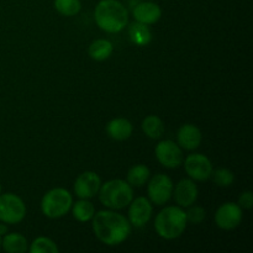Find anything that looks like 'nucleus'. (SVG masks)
<instances>
[{
  "label": "nucleus",
  "mask_w": 253,
  "mask_h": 253,
  "mask_svg": "<svg viewBox=\"0 0 253 253\" xmlns=\"http://www.w3.org/2000/svg\"><path fill=\"white\" fill-rule=\"evenodd\" d=\"M187 215L180 207H167L161 210L155 219V230L165 240L182 236L187 229Z\"/></svg>",
  "instance_id": "7ed1b4c3"
},
{
  "label": "nucleus",
  "mask_w": 253,
  "mask_h": 253,
  "mask_svg": "<svg viewBox=\"0 0 253 253\" xmlns=\"http://www.w3.org/2000/svg\"><path fill=\"white\" fill-rule=\"evenodd\" d=\"M0 194H1V185H0Z\"/></svg>",
  "instance_id": "c756f323"
},
{
  "label": "nucleus",
  "mask_w": 253,
  "mask_h": 253,
  "mask_svg": "<svg viewBox=\"0 0 253 253\" xmlns=\"http://www.w3.org/2000/svg\"><path fill=\"white\" fill-rule=\"evenodd\" d=\"M156 157H157L158 162L166 168H178L184 161V156H183V150L179 147L178 143L174 141L165 140L161 141L157 146H156Z\"/></svg>",
  "instance_id": "1a4fd4ad"
},
{
  "label": "nucleus",
  "mask_w": 253,
  "mask_h": 253,
  "mask_svg": "<svg viewBox=\"0 0 253 253\" xmlns=\"http://www.w3.org/2000/svg\"><path fill=\"white\" fill-rule=\"evenodd\" d=\"M94 20L103 31L118 34L127 25L128 12L119 0H100L94 10Z\"/></svg>",
  "instance_id": "f03ea898"
},
{
  "label": "nucleus",
  "mask_w": 253,
  "mask_h": 253,
  "mask_svg": "<svg viewBox=\"0 0 253 253\" xmlns=\"http://www.w3.org/2000/svg\"><path fill=\"white\" fill-rule=\"evenodd\" d=\"M7 232V227H6V224H0V236H2V235H5Z\"/></svg>",
  "instance_id": "cd10ccee"
},
{
  "label": "nucleus",
  "mask_w": 253,
  "mask_h": 253,
  "mask_svg": "<svg viewBox=\"0 0 253 253\" xmlns=\"http://www.w3.org/2000/svg\"><path fill=\"white\" fill-rule=\"evenodd\" d=\"M211 177L214 179L215 184L224 188L230 187L235 180L234 173L230 169H227V168H219L216 170H212Z\"/></svg>",
  "instance_id": "393cba45"
},
{
  "label": "nucleus",
  "mask_w": 253,
  "mask_h": 253,
  "mask_svg": "<svg viewBox=\"0 0 253 253\" xmlns=\"http://www.w3.org/2000/svg\"><path fill=\"white\" fill-rule=\"evenodd\" d=\"M173 188L172 179L168 175L158 173L148 183L147 194L150 202L156 205H165L172 198Z\"/></svg>",
  "instance_id": "0eeeda50"
},
{
  "label": "nucleus",
  "mask_w": 253,
  "mask_h": 253,
  "mask_svg": "<svg viewBox=\"0 0 253 253\" xmlns=\"http://www.w3.org/2000/svg\"><path fill=\"white\" fill-rule=\"evenodd\" d=\"M26 216V205L20 197L12 193L0 194V221L15 225Z\"/></svg>",
  "instance_id": "423d86ee"
},
{
  "label": "nucleus",
  "mask_w": 253,
  "mask_h": 253,
  "mask_svg": "<svg viewBox=\"0 0 253 253\" xmlns=\"http://www.w3.org/2000/svg\"><path fill=\"white\" fill-rule=\"evenodd\" d=\"M73 205V197L64 188H53L43 195L41 200V210L44 216L58 219L64 216Z\"/></svg>",
  "instance_id": "39448f33"
},
{
  "label": "nucleus",
  "mask_w": 253,
  "mask_h": 253,
  "mask_svg": "<svg viewBox=\"0 0 253 253\" xmlns=\"http://www.w3.org/2000/svg\"><path fill=\"white\" fill-rule=\"evenodd\" d=\"M203 140L202 131L193 124H185L177 132V142L182 150L194 151L200 146Z\"/></svg>",
  "instance_id": "ddd939ff"
},
{
  "label": "nucleus",
  "mask_w": 253,
  "mask_h": 253,
  "mask_svg": "<svg viewBox=\"0 0 253 253\" xmlns=\"http://www.w3.org/2000/svg\"><path fill=\"white\" fill-rule=\"evenodd\" d=\"M30 253H58L59 249L53 240L48 237H37L29 247Z\"/></svg>",
  "instance_id": "5701e85b"
},
{
  "label": "nucleus",
  "mask_w": 253,
  "mask_h": 253,
  "mask_svg": "<svg viewBox=\"0 0 253 253\" xmlns=\"http://www.w3.org/2000/svg\"><path fill=\"white\" fill-rule=\"evenodd\" d=\"M135 21L142 22L146 25L156 24L162 16V9L158 4L152 1L138 2L132 10Z\"/></svg>",
  "instance_id": "2eb2a0df"
},
{
  "label": "nucleus",
  "mask_w": 253,
  "mask_h": 253,
  "mask_svg": "<svg viewBox=\"0 0 253 253\" xmlns=\"http://www.w3.org/2000/svg\"><path fill=\"white\" fill-rule=\"evenodd\" d=\"M239 205L242 208V209L250 210L253 205V195L252 192L247 190V192H244L239 198Z\"/></svg>",
  "instance_id": "bb28decb"
},
{
  "label": "nucleus",
  "mask_w": 253,
  "mask_h": 253,
  "mask_svg": "<svg viewBox=\"0 0 253 253\" xmlns=\"http://www.w3.org/2000/svg\"><path fill=\"white\" fill-rule=\"evenodd\" d=\"M184 168L190 179L204 182L211 178L212 165L211 161L202 153H193L184 160Z\"/></svg>",
  "instance_id": "6e6552de"
},
{
  "label": "nucleus",
  "mask_w": 253,
  "mask_h": 253,
  "mask_svg": "<svg viewBox=\"0 0 253 253\" xmlns=\"http://www.w3.org/2000/svg\"><path fill=\"white\" fill-rule=\"evenodd\" d=\"M141 127L145 135L152 140H158L165 133V124L162 119L156 115H148L147 118L143 119Z\"/></svg>",
  "instance_id": "aec40b11"
},
{
  "label": "nucleus",
  "mask_w": 253,
  "mask_h": 253,
  "mask_svg": "<svg viewBox=\"0 0 253 253\" xmlns=\"http://www.w3.org/2000/svg\"><path fill=\"white\" fill-rule=\"evenodd\" d=\"M72 212H73L74 219L78 220L79 222H88L93 219L95 214V207L93 203L89 202L88 199H81L72 205Z\"/></svg>",
  "instance_id": "412c9836"
},
{
  "label": "nucleus",
  "mask_w": 253,
  "mask_h": 253,
  "mask_svg": "<svg viewBox=\"0 0 253 253\" xmlns=\"http://www.w3.org/2000/svg\"><path fill=\"white\" fill-rule=\"evenodd\" d=\"M91 227L99 241L106 246H118L131 234L130 221L124 215L111 210H101L94 214Z\"/></svg>",
  "instance_id": "f257e3e1"
},
{
  "label": "nucleus",
  "mask_w": 253,
  "mask_h": 253,
  "mask_svg": "<svg viewBox=\"0 0 253 253\" xmlns=\"http://www.w3.org/2000/svg\"><path fill=\"white\" fill-rule=\"evenodd\" d=\"M128 208V221L131 226L143 227L152 217V203L145 197H138L132 199Z\"/></svg>",
  "instance_id": "9b49d317"
},
{
  "label": "nucleus",
  "mask_w": 253,
  "mask_h": 253,
  "mask_svg": "<svg viewBox=\"0 0 253 253\" xmlns=\"http://www.w3.org/2000/svg\"><path fill=\"white\" fill-rule=\"evenodd\" d=\"M98 194L101 204L113 210L124 209L133 199L132 187L123 179L108 180L101 184Z\"/></svg>",
  "instance_id": "20e7f679"
},
{
  "label": "nucleus",
  "mask_w": 253,
  "mask_h": 253,
  "mask_svg": "<svg viewBox=\"0 0 253 253\" xmlns=\"http://www.w3.org/2000/svg\"><path fill=\"white\" fill-rule=\"evenodd\" d=\"M0 247H1V236H0Z\"/></svg>",
  "instance_id": "c85d7f7f"
},
{
  "label": "nucleus",
  "mask_w": 253,
  "mask_h": 253,
  "mask_svg": "<svg viewBox=\"0 0 253 253\" xmlns=\"http://www.w3.org/2000/svg\"><path fill=\"white\" fill-rule=\"evenodd\" d=\"M1 247L7 253H24L29 250V242L24 235L12 232L1 237Z\"/></svg>",
  "instance_id": "f3484780"
},
{
  "label": "nucleus",
  "mask_w": 253,
  "mask_h": 253,
  "mask_svg": "<svg viewBox=\"0 0 253 253\" xmlns=\"http://www.w3.org/2000/svg\"><path fill=\"white\" fill-rule=\"evenodd\" d=\"M242 219H244V214H242V208L239 204L235 203H225L215 212V224L219 229L226 230H234L241 224Z\"/></svg>",
  "instance_id": "9d476101"
},
{
  "label": "nucleus",
  "mask_w": 253,
  "mask_h": 253,
  "mask_svg": "<svg viewBox=\"0 0 253 253\" xmlns=\"http://www.w3.org/2000/svg\"><path fill=\"white\" fill-rule=\"evenodd\" d=\"M130 40L137 46H147L152 41V31L148 25L135 21L128 26Z\"/></svg>",
  "instance_id": "a211bd4d"
},
{
  "label": "nucleus",
  "mask_w": 253,
  "mask_h": 253,
  "mask_svg": "<svg viewBox=\"0 0 253 253\" xmlns=\"http://www.w3.org/2000/svg\"><path fill=\"white\" fill-rule=\"evenodd\" d=\"M54 9L63 16H74L82 9L81 0H54Z\"/></svg>",
  "instance_id": "b1692460"
},
{
  "label": "nucleus",
  "mask_w": 253,
  "mask_h": 253,
  "mask_svg": "<svg viewBox=\"0 0 253 253\" xmlns=\"http://www.w3.org/2000/svg\"><path fill=\"white\" fill-rule=\"evenodd\" d=\"M185 215H187L188 222L193 225H199L204 221L205 216H207V211L204 210V208L199 207V205H195V207L190 205L189 210L185 212Z\"/></svg>",
  "instance_id": "a878e982"
},
{
  "label": "nucleus",
  "mask_w": 253,
  "mask_h": 253,
  "mask_svg": "<svg viewBox=\"0 0 253 253\" xmlns=\"http://www.w3.org/2000/svg\"><path fill=\"white\" fill-rule=\"evenodd\" d=\"M114 46L109 40L105 39H99L95 40L90 43L88 49V53L91 59L98 62H103L108 59L109 57L113 54Z\"/></svg>",
  "instance_id": "6ab92c4d"
},
{
  "label": "nucleus",
  "mask_w": 253,
  "mask_h": 253,
  "mask_svg": "<svg viewBox=\"0 0 253 253\" xmlns=\"http://www.w3.org/2000/svg\"><path fill=\"white\" fill-rule=\"evenodd\" d=\"M101 187V179L95 172H84L78 175L74 182V193L81 199H90L95 197Z\"/></svg>",
  "instance_id": "f8f14e48"
},
{
  "label": "nucleus",
  "mask_w": 253,
  "mask_h": 253,
  "mask_svg": "<svg viewBox=\"0 0 253 253\" xmlns=\"http://www.w3.org/2000/svg\"><path fill=\"white\" fill-rule=\"evenodd\" d=\"M151 172L148 169V167H146L145 165H137L133 166L130 168V170L127 172V178H126V182L131 185V187L140 188L147 183V180L150 179Z\"/></svg>",
  "instance_id": "4be33fe9"
},
{
  "label": "nucleus",
  "mask_w": 253,
  "mask_h": 253,
  "mask_svg": "<svg viewBox=\"0 0 253 253\" xmlns=\"http://www.w3.org/2000/svg\"><path fill=\"white\" fill-rule=\"evenodd\" d=\"M133 126L127 119L118 118L109 121L106 125V133L110 138L115 141H125L132 135Z\"/></svg>",
  "instance_id": "dca6fc26"
},
{
  "label": "nucleus",
  "mask_w": 253,
  "mask_h": 253,
  "mask_svg": "<svg viewBox=\"0 0 253 253\" xmlns=\"http://www.w3.org/2000/svg\"><path fill=\"white\" fill-rule=\"evenodd\" d=\"M174 192V199L180 208H189L194 204L198 199V187L193 179H182L179 180L175 188H173Z\"/></svg>",
  "instance_id": "4468645a"
}]
</instances>
